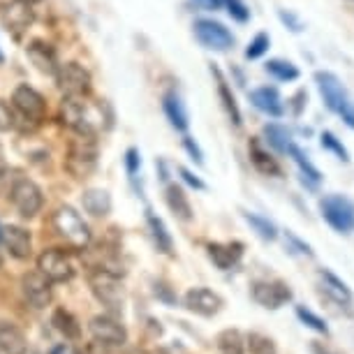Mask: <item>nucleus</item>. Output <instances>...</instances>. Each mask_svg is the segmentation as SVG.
<instances>
[{
    "label": "nucleus",
    "mask_w": 354,
    "mask_h": 354,
    "mask_svg": "<svg viewBox=\"0 0 354 354\" xmlns=\"http://www.w3.org/2000/svg\"><path fill=\"white\" fill-rule=\"evenodd\" d=\"M315 86L324 100L326 109L333 111L336 116H340L347 128L354 130V100L350 97V93H347L343 82L329 70H317Z\"/></svg>",
    "instance_id": "1"
},
{
    "label": "nucleus",
    "mask_w": 354,
    "mask_h": 354,
    "mask_svg": "<svg viewBox=\"0 0 354 354\" xmlns=\"http://www.w3.org/2000/svg\"><path fill=\"white\" fill-rule=\"evenodd\" d=\"M88 287H91L93 297H95L102 306H106L111 313H123L128 294H125L121 276H116V273L100 269L97 266V269H93L88 273Z\"/></svg>",
    "instance_id": "2"
},
{
    "label": "nucleus",
    "mask_w": 354,
    "mask_h": 354,
    "mask_svg": "<svg viewBox=\"0 0 354 354\" xmlns=\"http://www.w3.org/2000/svg\"><path fill=\"white\" fill-rule=\"evenodd\" d=\"M51 225L58 236L65 239V243H70L72 248H86L91 243V230L75 206H58L51 216Z\"/></svg>",
    "instance_id": "3"
},
{
    "label": "nucleus",
    "mask_w": 354,
    "mask_h": 354,
    "mask_svg": "<svg viewBox=\"0 0 354 354\" xmlns=\"http://www.w3.org/2000/svg\"><path fill=\"white\" fill-rule=\"evenodd\" d=\"M97 167V144L93 135H77L65 156V169L75 178H86Z\"/></svg>",
    "instance_id": "4"
},
{
    "label": "nucleus",
    "mask_w": 354,
    "mask_h": 354,
    "mask_svg": "<svg viewBox=\"0 0 354 354\" xmlns=\"http://www.w3.org/2000/svg\"><path fill=\"white\" fill-rule=\"evenodd\" d=\"M319 213L324 223L336 234H352L354 232V202L345 195H326L319 199Z\"/></svg>",
    "instance_id": "5"
},
{
    "label": "nucleus",
    "mask_w": 354,
    "mask_h": 354,
    "mask_svg": "<svg viewBox=\"0 0 354 354\" xmlns=\"http://www.w3.org/2000/svg\"><path fill=\"white\" fill-rule=\"evenodd\" d=\"M10 199L21 218H35L44 206L42 188L26 176L15 178V183H12V188H10Z\"/></svg>",
    "instance_id": "6"
},
{
    "label": "nucleus",
    "mask_w": 354,
    "mask_h": 354,
    "mask_svg": "<svg viewBox=\"0 0 354 354\" xmlns=\"http://www.w3.org/2000/svg\"><path fill=\"white\" fill-rule=\"evenodd\" d=\"M192 32H195L197 42L209 51H230L236 42L234 32L225 24L213 21V19H197Z\"/></svg>",
    "instance_id": "7"
},
{
    "label": "nucleus",
    "mask_w": 354,
    "mask_h": 354,
    "mask_svg": "<svg viewBox=\"0 0 354 354\" xmlns=\"http://www.w3.org/2000/svg\"><path fill=\"white\" fill-rule=\"evenodd\" d=\"M63 121L68 123L77 135H95L97 125H100L93 106L86 102V95L63 100Z\"/></svg>",
    "instance_id": "8"
},
{
    "label": "nucleus",
    "mask_w": 354,
    "mask_h": 354,
    "mask_svg": "<svg viewBox=\"0 0 354 354\" xmlns=\"http://www.w3.org/2000/svg\"><path fill=\"white\" fill-rule=\"evenodd\" d=\"M250 297L257 306L266 310H278L292 301L294 292L285 280H255L250 285Z\"/></svg>",
    "instance_id": "9"
},
{
    "label": "nucleus",
    "mask_w": 354,
    "mask_h": 354,
    "mask_svg": "<svg viewBox=\"0 0 354 354\" xmlns=\"http://www.w3.org/2000/svg\"><path fill=\"white\" fill-rule=\"evenodd\" d=\"M56 82L65 97H84L91 91V72L79 63H65L58 65Z\"/></svg>",
    "instance_id": "10"
},
{
    "label": "nucleus",
    "mask_w": 354,
    "mask_h": 354,
    "mask_svg": "<svg viewBox=\"0 0 354 354\" xmlns=\"http://www.w3.org/2000/svg\"><path fill=\"white\" fill-rule=\"evenodd\" d=\"M88 331L93 340L102 343L106 347H123L128 343V329L121 324V319L111 315H95L88 322Z\"/></svg>",
    "instance_id": "11"
},
{
    "label": "nucleus",
    "mask_w": 354,
    "mask_h": 354,
    "mask_svg": "<svg viewBox=\"0 0 354 354\" xmlns=\"http://www.w3.org/2000/svg\"><path fill=\"white\" fill-rule=\"evenodd\" d=\"M183 306L190 313H195L199 317H216L220 310H223V297L218 292L209 290V287H190L183 297Z\"/></svg>",
    "instance_id": "12"
},
{
    "label": "nucleus",
    "mask_w": 354,
    "mask_h": 354,
    "mask_svg": "<svg viewBox=\"0 0 354 354\" xmlns=\"http://www.w3.org/2000/svg\"><path fill=\"white\" fill-rule=\"evenodd\" d=\"M37 271H42L51 283H68V280H72V276H75V266H72L70 257L56 248L39 252Z\"/></svg>",
    "instance_id": "13"
},
{
    "label": "nucleus",
    "mask_w": 354,
    "mask_h": 354,
    "mask_svg": "<svg viewBox=\"0 0 354 354\" xmlns=\"http://www.w3.org/2000/svg\"><path fill=\"white\" fill-rule=\"evenodd\" d=\"M53 283L44 276L42 271H28L21 278V292L32 308L42 310L51 304L53 299Z\"/></svg>",
    "instance_id": "14"
},
{
    "label": "nucleus",
    "mask_w": 354,
    "mask_h": 354,
    "mask_svg": "<svg viewBox=\"0 0 354 354\" xmlns=\"http://www.w3.org/2000/svg\"><path fill=\"white\" fill-rule=\"evenodd\" d=\"M12 106H15L24 118H28L32 123H39L46 113L44 97L39 95L35 88H30L28 84H21L15 88V93H12Z\"/></svg>",
    "instance_id": "15"
},
{
    "label": "nucleus",
    "mask_w": 354,
    "mask_h": 354,
    "mask_svg": "<svg viewBox=\"0 0 354 354\" xmlns=\"http://www.w3.org/2000/svg\"><path fill=\"white\" fill-rule=\"evenodd\" d=\"M317 283H319V290H322L324 297L331 299V301L340 306V308H350L354 304L352 290L347 287L345 280L338 278L331 269H317Z\"/></svg>",
    "instance_id": "16"
},
{
    "label": "nucleus",
    "mask_w": 354,
    "mask_h": 354,
    "mask_svg": "<svg viewBox=\"0 0 354 354\" xmlns=\"http://www.w3.org/2000/svg\"><path fill=\"white\" fill-rule=\"evenodd\" d=\"M245 245L241 241H227V243H209L206 245V252H209V259L218 266L220 271H230L234 269L243 257Z\"/></svg>",
    "instance_id": "17"
},
{
    "label": "nucleus",
    "mask_w": 354,
    "mask_h": 354,
    "mask_svg": "<svg viewBox=\"0 0 354 354\" xmlns=\"http://www.w3.org/2000/svg\"><path fill=\"white\" fill-rule=\"evenodd\" d=\"M162 109H165V116L169 125L176 132H188L190 128V118H188V109H185V102L181 97V93L176 88H169L162 95Z\"/></svg>",
    "instance_id": "18"
},
{
    "label": "nucleus",
    "mask_w": 354,
    "mask_h": 354,
    "mask_svg": "<svg viewBox=\"0 0 354 354\" xmlns=\"http://www.w3.org/2000/svg\"><path fill=\"white\" fill-rule=\"evenodd\" d=\"M3 241L8 245L10 255L15 259H28L32 252V236L28 230L19 225L3 227Z\"/></svg>",
    "instance_id": "19"
},
{
    "label": "nucleus",
    "mask_w": 354,
    "mask_h": 354,
    "mask_svg": "<svg viewBox=\"0 0 354 354\" xmlns=\"http://www.w3.org/2000/svg\"><path fill=\"white\" fill-rule=\"evenodd\" d=\"M32 19H35V12H32V5L26 3V0H12L3 8V24L15 32L28 28Z\"/></svg>",
    "instance_id": "20"
},
{
    "label": "nucleus",
    "mask_w": 354,
    "mask_h": 354,
    "mask_svg": "<svg viewBox=\"0 0 354 354\" xmlns=\"http://www.w3.org/2000/svg\"><path fill=\"white\" fill-rule=\"evenodd\" d=\"M211 72H213V77H216L218 100H220V104H223V109H225V113H227V118H230V123L234 125V128H241L243 116H241V109H239L236 97H234V93H232V88H230V84H227V79L223 77V72H220L218 68H213V65H211Z\"/></svg>",
    "instance_id": "21"
},
{
    "label": "nucleus",
    "mask_w": 354,
    "mask_h": 354,
    "mask_svg": "<svg viewBox=\"0 0 354 354\" xmlns=\"http://www.w3.org/2000/svg\"><path fill=\"white\" fill-rule=\"evenodd\" d=\"M250 102L255 109H259L262 113L271 118H280L285 113V104H283V97H280L278 88L273 86H262V88H255L250 93Z\"/></svg>",
    "instance_id": "22"
},
{
    "label": "nucleus",
    "mask_w": 354,
    "mask_h": 354,
    "mask_svg": "<svg viewBox=\"0 0 354 354\" xmlns=\"http://www.w3.org/2000/svg\"><path fill=\"white\" fill-rule=\"evenodd\" d=\"M0 352L3 354H28V338L15 322L0 319Z\"/></svg>",
    "instance_id": "23"
},
{
    "label": "nucleus",
    "mask_w": 354,
    "mask_h": 354,
    "mask_svg": "<svg viewBox=\"0 0 354 354\" xmlns=\"http://www.w3.org/2000/svg\"><path fill=\"white\" fill-rule=\"evenodd\" d=\"M287 156H290L294 160V165L299 167V181H301V185H306L308 190H317L319 183H322V171H319L317 167L310 162L308 156H306V153L299 149L297 144L292 146Z\"/></svg>",
    "instance_id": "24"
},
{
    "label": "nucleus",
    "mask_w": 354,
    "mask_h": 354,
    "mask_svg": "<svg viewBox=\"0 0 354 354\" xmlns=\"http://www.w3.org/2000/svg\"><path fill=\"white\" fill-rule=\"evenodd\" d=\"M146 227H149L151 239H153V243H156L158 252H162V255L171 257L174 255V239H171L169 230H167L165 220L160 218L158 213H153L149 209V211H146Z\"/></svg>",
    "instance_id": "25"
},
{
    "label": "nucleus",
    "mask_w": 354,
    "mask_h": 354,
    "mask_svg": "<svg viewBox=\"0 0 354 354\" xmlns=\"http://www.w3.org/2000/svg\"><path fill=\"white\" fill-rule=\"evenodd\" d=\"M165 202L169 206V211L176 216L178 220H183V223H190L192 218H195V213H192V206H190V199L185 195V190L181 185L176 183H169L165 190Z\"/></svg>",
    "instance_id": "26"
},
{
    "label": "nucleus",
    "mask_w": 354,
    "mask_h": 354,
    "mask_svg": "<svg viewBox=\"0 0 354 354\" xmlns=\"http://www.w3.org/2000/svg\"><path fill=\"white\" fill-rule=\"evenodd\" d=\"M82 206L86 213H91L93 218H104L111 213V195L102 188H88L82 195Z\"/></svg>",
    "instance_id": "27"
},
{
    "label": "nucleus",
    "mask_w": 354,
    "mask_h": 354,
    "mask_svg": "<svg viewBox=\"0 0 354 354\" xmlns=\"http://www.w3.org/2000/svg\"><path fill=\"white\" fill-rule=\"evenodd\" d=\"M262 135H264V142L269 144L276 153H280V156H287L290 149L294 146L292 132L280 123H266L262 128Z\"/></svg>",
    "instance_id": "28"
},
{
    "label": "nucleus",
    "mask_w": 354,
    "mask_h": 354,
    "mask_svg": "<svg viewBox=\"0 0 354 354\" xmlns=\"http://www.w3.org/2000/svg\"><path fill=\"white\" fill-rule=\"evenodd\" d=\"M248 151H250V162L259 174H264V176H283V169L276 162V158L269 151H264L257 139L248 146Z\"/></svg>",
    "instance_id": "29"
},
{
    "label": "nucleus",
    "mask_w": 354,
    "mask_h": 354,
    "mask_svg": "<svg viewBox=\"0 0 354 354\" xmlns=\"http://www.w3.org/2000/svg\"><path fill=\"white\" fill-rule=\"evenodd\" d=\"M51 324L53 329H56L61 336H65V340H79L82 338V324H79V319L72 315L70 310L65 308H56L51 315Z\"/></svg>",
    "instance_id": "30"
},
{
    "label": "nucleus",
    "mask_w": 354,
    "mask_h": 354,
    "mask_svg": "<svg viewBox=\"0 0 354 354\" xmlns=\"http://www.w3.org/2000/svg\"><path fill=\"white\" fill-rule=\"evenodd\" d=\"M218 354H245V333L239 329H225L216 338Z\"/></svg>",
    "instance_id": "31"
},
{
    "label": "nucleus",
    "mask_w": 354,
    "mask_h": 354,
    "mask_svg": "<svg viewBox=\"0 0 354 354\" xmlns=\"http://www.w3.org/2000/svg\"><path fill=\"white\" fill-rule=\"evenodd\" d=\"M241 216L245 223L250 225V230L257 234L262 241H276L278 239V227L271 223L269 218H264V216H259V213H250V211H241Z\"/></svg>",
    "instance_id": "32"
},
{
    "label": "nucleus",
    "mask_w": 354,
    "mask_h": 354,
    "mask_svg": "<svg viewBox=\"0 0 354 354\" xmlns=\"http://www.w3.org/2000/svg\"><path fill=\"white\" fill-rule=\"evenodd\" d=\"M28 56H30V61L37 65V70L49 72V75H56V70H58L56 53H53L46 44H42V42H32V44L28 46Z\"/></svg>",
    "instance_id": "33"
},
{
    "label": "nucleus",
    "mask_w": 354,
    "mask_h": 354,
    "mask_svg": "<svg viewBox=\"0 0 354 354\" xmlns=\"http://www.w3.org/2000/svg\"><path fill=\"white\" fill-rule=\"evenodd\" d=\"M294 315H297V319L306 326V329L315 331L324 338L331 336V329H329V324H326V319L319 317L317 313H313L310 308H306V306H297V308H294Z\"/></svg>",
    "instance_id": "34"
},
{
    "label": "nucleus",
    "mask_w": 354,
    "mask_h": 354,
    "mask_svg": "<svg viewBox=\"0 0 354 354\" xmlns=\"http://www.w3.org/2000/svg\"><path fill=\"white\" fill-rule=\"evenodd\" d=\"M245 352L250 354H278V345L271 336L262 331L245 333Z\"/></svg>",
    "instance_id": "35"
},
{
    "label": "nucleus",
    "mask_w": 354,
    "mask_h": 354,
    "mask_svg": "<svg viewBox=\"0 0 354 354\" xmlns=\"http://www.w3.org/2000/svg\"><path fill=\"white\" fill-rule=\"evenodd\" d=\"M264 70L269 72L278 82H297L299 79V68L292 61H283V58H273L264 65Z\"/></svg>",
    "instance_id": "36"
},
{
    "label": "nucleus",
    "mask_w": 354,
    "mask_h": 354,
    "mask_svg": "<svg viewBox=\"0 0 354 354\" xmlns=\"http://www.w3.org/2000/svg\"><path fill=\"white\" fill-rule=\"evenodd\" d=\"M319 144H322L324 151L333 153V156H336L340 162H350V151H347V146L340 142V139L333 135V132L324 130L322 135H319Z\"/></svg>",
    "instance_id": "37"
},
{
    "label": "nucleus",
    "mask_w": 354,
    "mask_h": 354,
    "mask_svg": "<svg viewBox=\"0 0 354 354\" xmlns=\"http://www.w3.org/2000/svg\"><path fill=\"white\" fill-rule=\"evenodd\" d=\"M285 245L292 255H304V257H315V250H313L310 243H306L301 236H297L294 232L287 230L285 232Z\"/></svg>",
    "instance_id": "38"
},
{
    "label": "nucleus",
    "mask_w": 354,
    "mask_h": 354,
    "mask_svg": "<svg viewBox=\"0 0 354 354\" xmlns=\"http://www.w3.org/2000/svg\"><path fill=\"white\" fill-rule=\"evenodd\" d=\"M271 46V37L266 35V32H257L255 37L250 39L248 49H245V58L248 61H257V58H262L266 51H269Z\"/></svg>",
    "instance_id": "39"
},
{
    "label": "nucleus",
    "mask_w": 354,
    "mask_h": 354,
    "mask_svg": "<svg viewBox=\"0 0 354 354\" xmlns=\"http://www.w3.org/2000/svg\"><path fill=\"white\" fill-rule=\"evenodd\" d=\"M223 5H227V12H230V17L234 21L245 24L250 19V10L245 8L243 0H223Z\"/></svg>",
    "instance_id": "40"
},
{
    "label": "nucleus",
    "mask_w": 354,
    "mask_h": 354,
    "mask_svg": "<svg viewBox=\"0 0 354 354\" xmlns=\"http://www.w3.org/2000/svg\"><path fill=\"white\" fill-rule=\"evenodd\" d=\"M139 169H142V156H139V151L132 146V149L125 151V171H128L130 181H135Z\"/></svg>",
    "instance_id": "41"
},
{
    "label": "nucleus",
    "mask_w": 354,
    "mask_h": 354,
    "mask_svg": "<svg viewBox=\"0 0 354 354\" xmlns=\"http://www.w3.org/2000/svg\"><path fill=\"white\" fill-rule=\"evenodd\" d=\"M17 118H15V109L0 100V132H10L12 128H15Z\"/></svg>",
    "instance_id": "42"
},
{
    "label": "nucleus",
    "mask_w": 354,
    "mask_h": 354,
    "mask_svg": "<svg viewBox=\"0 0 354 354\" xmlns=\"http://www.w3.org/2000/svg\"><path fill=\"white\" fill-rule=\"evenodd\" d=\"M153 294L160 299L162 304H167V306H176V301H178V297L174 294V290L169 285H165V283H156L153 285Z\"/></svg>",
    "instance_id": "43"
},
{
    "label": "nucleus",
    "mask_w": 354,
    "mask_h": 354,
    "mask_svg": "<svg viewBox=\"0 0 354 354\" xmlns=\"http://www.w3.org/2000/svg\"><path fill=\"white\" fill-rule=\"evenodd\" d=\"M278 19H280V21H283L292 32H301V30H304L301 19H299V17L294 15V12H290V10H278Z\"/></svg>",
    "instance_id": "44"
},
{
    "label": "nucleus",
    "mask_w": 354,
    "mask_h": 354,
    "mask_svg": "<svg viewBox=\"0 0 354 354\" xmlns=\"http://www.w3.org/2000/svg\"><path fill=\"white\" fill-rule=\"evenodd\" d=\"M183 149H185V153L190 156L192 162L204 165V153H202V149H199V144L195 142V139L185 135V137H183Z\"/></svg>",
    "instance_id": "45"
},
{
    "label": "nucleus",
    "mask_w": 354,
    "mask_h": 354,
    "mask_svg": "<svg viewBox=\"0 0 354 354\" xmlns=\"http://www.w3.org/2000/svg\"><path fill=\"white\" fill-rule=\"evenodd\" d=\"M178 174H181V178L190 185V188H195V190H206V183L197 176V174H192L190 169H185V167H178Z\"/></svg>",
    "instance_id": "46"
},
{
    "label": "nucleus",
    "mask_w": 354,
    "mask_h": 354,
    "mask_svg": "<svg viewBox=\"0 0 354 354\" xmlns=\"http://www.w3.org/2000/svg\"><path fill=\"white\" fill-rule=\"evenodd\" d=\"M306 102H308V93H306V91H297V93H294V97H292V113L297 118L304 113Z\"/></svg>",
    "instance_id": "47"
},
{
    "label": "nucleus",
    "mask_w": 354,
    "mask_h": 354,
    "mask_svg": "<svg viewBox=\"0 0 354 354\" xmlns=\"http://www.w3.org/2000/svg\"><path fill=\"white\" fill-rule=\"evenodd\" d=\"M197 8H202L206 12H218L223 10V0H195Z\"/></svg>",
    "instance_id": "48"
},
{
    "label": "nucleus",
    "mask_w": 354,
    "mask_h": 354,
    "mask_svg": "<svg viewBox=\"0 0 354 354\" xmlns=\"http://www.w3.org/2000/svg\"><path fill=\"white\" fill-rule=\"evenodd\" d=\"M49 354H82V352H79L75 345H70V343H61V345L51 347V352H49Z\"/></svg>",
    "instance_id": "49"
},
{
    "label": "nucleus",
    "mask_w": 354,
    "mask_h": 354,
    "mask_svg": "<svg viewBox=\"0 0 354 354\" xmlns=\"http://www.w3.org/2000/svg\"><path fill=\"white\" fill-rule=\"evenodd\" d=\"M310 354H336V352H331L322 340H310Z\"/></svg>",
    "instance_id": "50"
},
{
    "label": "nucleus",
    "mask_w": 354,
    "mask_h": 354,
    "mask_svg": "<svg viewBox=\"0 0 354 354\" xmlns=\"http://www.w3.org/2000/svg\"><path fill=\"white\" fill-rule=\"evenodd\" d=\"M156 169L160 171V181H169V171H167V162H165V160L162 158H158L156 160Z\"/></svg>",
    "instance_id": "51"
},
{
    "label": "nucleus",
    "mask_w": 354,
    "mask_h": 354,
    "mask_svg": "<svg viewBox=\"0 0 354 354\" xmlns=\"http://www.w3.org/2000/svg\"><path fill=\"white\" fill-rule=\"evenodd\" d=\"M3 171H5V165H3V162H0V176H3Z\"/></svg>",
    "instance_id": "52"
},
{
    "label": "nucleus",
    "mask_w": 354,
    "mask_h": 354,
    "mask_svg": "<svg viewBox=\"0 0 354 354\" xmlns=\"http://www.w3.org/2000/svg\"><path fill=\"white\" fill-rule=\"evenodd\" d=\"M26 3H30V5H35V3H39V0H26Z\"/></svg>",
    "instance_id": "53"
},
{
    "label": "nucleus",
    "mask_w": 354,
    "mask_h": 354,
    "mask_svg": "<svg viewBox=\"0 0 354 354\" xmlns=\"http://www.w3.org/2000/svg\"><path fill=\"white\" fill-rule=\"evenodd\" d=\"M0 266H3V252H0Z\"/></svg>",
    "instance_id": "54"
},
{
    "label": "nucleus",
    "mask_w": 354,
    "mask_h": 354,
    "mask_svg": "<svg viewBox=\"0 0 354 354\" xmlns=\"http://www.w3.org/2000/svg\"><path fill=\"white\" fill-rule=\"evenodd\" d=\"M0 239H3V227H0Z\"/></svg>",
    "instance_id": "55"
},
{
    "label": "nucleus",
    "mask_w": 354,
    "mask_h": 354,
    "mask_svg": "<svg viewBox=\"0 0 354 354\" xmlns=\"http://www.w3.org/2000/svg\"><path fill=\"white\" fill-rule=\"evenodd\" d=\"M0 63H3V51H0Z\"/></svg>",
    "instance_id": "56"
}]
</instances>
